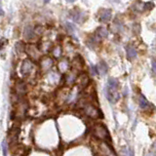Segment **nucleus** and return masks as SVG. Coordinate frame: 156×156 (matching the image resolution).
I'll return each mask as SVG.
<instances>
[{"label": "nucleus", "instance_id": "16", "mask_svg": "<svg viewBox=\"0 0 156 156\" xmlns=\"http://www.w3.org/2000/svg\"><path fill=\"white\" fill-rule=\"evenodd\" d=\"M148 105H149V103H148L147 99H145V97L140 95V108L145 109V108L148 107Z\"/></svg>", "mask_w": 156, "mask_h": 156}, {"label": "nucleus", "instance_id": "24", "mask_svg": "<svg viewBox=\"0 0 156 156\" xmlns=\"http://www.w3.org/2000/svg\"><path fill=\"white\" fill-rule=\"evenodd\" d=\"M49 1H50V0H44V2H45V3H48Z\"/></svg>", "mask_w": 156, "mask_h": 156}, {"label": "nucleus", "instance_id": "11", "mask_svg": "<svg viewBox=\"0 0 156 156\" xmlns=\"http://www.w3.org/2000/svg\"><path fill=\"white\" fill-rule=\"evenodd\" d=\"M96 133H97V135L100 136V137L103 138L108 137L107 131H106V129L103 127V126H98L96 129Z\"/></svg>", "mask_w": 156, "mask_h": 156}, {"label": "nucleus", "instance_id": "22", "mask_svg": "<svg viewBox=\"0 0 156 156\" xmlns=\"http://www.w3.org/2000/svg\"><path fill=\"white\" fill-rule=\"evenodd\" d=\"M152 68H153V71H154V72L156 73V61H155L152 63Z\"/></svg>", "mask_w": 156, "mask_h": 156}, {"label": "nucleus", "instance_id": "10", "mask_svg": "<svg viewBox=\"0 0 156 156\" xmlns=\"http://www.w3.org/2000/svg\"><path fill=\"white\" fill-rule=\"evenodd\" d=\"M71 66H72L73 70H75V71L80 70L81 68H83V61L77 57V58H75L73 60L72 63H71Z\"/></svg>", "mask_w": 156, "mask_h": 156}, {"label": "nucleus", "instance_id": "1", "mask_svg": "<svg viewBox=\"0 0 156 156\" xmlns=\"http://www.w3.org/2000/svg\"><path fill=\"white\" fill-rule=\"evenodd\" d=\"M36 70V66L32 60H24L21 66V73L24 76H29L33 71Z\"/></svg>", "mask_w": 156, "mask_h": 156}, {"label": "nucleus", "instance_id": "9", "mask_svg": "<svg viewBox=\"0 0 156 156\" xmlns=\"http://www.w3.org/2000/svg\"><path fill=\"white\" fill-rule=\"evenodd\" d=\"M126 52H127V58H128V60L132 61V60H134V59L137 58V55H138L137 50H136V49L134 48L133 46L129 45V46L126 47Z\"/></svg>", "mask_w": 156, "mask_h": 156}, {"label": "nucleus", "instance_id": "7", "mask_svg": "<svg viewBox=\"0 0 156 156\" xmlns=\"http://www.w3.org/2000/svg\"><path fill=\"white\" fill-rule=\"evenodd\" d=\"M69 66H70V63H69V61L68 60H66V59H63V60H61L59 61L58 63V68L59 70L61 71V72H66V71H68L69 69Z\"/></svg>", "mask_w": 156, "mask_h": 156}, {"label": "nucleus", "instance_id": "17", "mask_svg": "<svg viewBox=\"0 0 156 156\" xmlns=\"http://www.w3.org/2000/svg\"><path fill=\"white\" fill-rule=\"evenodd\" d=\"M98 44H99V37L97 35L92 36V37H90V38H89L88 45L90 47H93V45L96 47V46H98Z\"/></svg>", "mask_w": 156, "mask_h": 156}, {"label": "nucleus", "instance_id": "20", "mask_svg": "<svg viewBox=\"0 0 156 156\" xmlns=\"http://www.w3.org/2000/svg\"><path fill=\"white\" fill-rule=\"evenodd\" d=\"M66 28H68V31H69L70 33H73L74 32V26L71 24H66Z\"/></svg>", "mask_w": 156, "mask_h": 156}, {"label": "nucleus", "instance_id": "4", "mask_svg": "<svg viewBox=\"0 0 156 156\" xmlns=\"http://www.w3.org/2000/svg\"><path fill=\"white\" fill-rule=\"evenodd\" d=\"M53 64L54 61L50 57H44L39 61V66H40V69L42 71H49L52 68Z\"/></svg>", "mask_w": 156, "mask_h": 156}, {"label": "nucleus", "instance_id": "12", "mask_svg": "<svg viewBox=\"0 0 156 156\" xmlns=\"http://www.w3.org/2000/svg\"><path fill=\"white\" fill-rule=\"evenodd\" d=\"M97 68H98L99 73L101 74V75H105V74L107 72V70H108V66H107V64L105 63V61H101Z\"/></svg>", "mask_w": 156, "mask_h": 156}, {"label": "nucleus", "instance_id": "19", "mask_svg": "<svg viewBox=\"0 0 156 156\" xmlns=\"http://www.w3.org/2000/svg\"><path fill=\"white\" fill-rule=\"evenodd\" d=\"M107 85L113 86V87H118V81L116 80L115 78L110 77V78H108V80H107Z\"/></svg>", "mask_w": 156, "mask_h": 156}, {"label": "nucleus", "instance_id": "5", "mask_svg": "<svg viewBox=\"0 0 156 156\" xmlns=\"http://www.w3.org/2000/svg\"><path fill=\"white\" fill-rule=\"evenodd\" d=\"M70 16L74 22L76 23H82L85 19V15L84 13H82L81 11H79L78 9H74L73 11L70 12Z\"/></svg>", "mask_w": 156, "mask_h": 156}, {"label": "nucleus", "instance_id": "2", "mask_svg": "<svg viewBox=\"0 0 156 156\" xmlns=\"http://www.w3.org/2000/svg\"><path fill=\"white\" fill-rule=\"evenodd\" d=\"M26 54L30 57L32 61H38L40 59V48L37 47L34 44H28V46L26 47Z\"/></svg>", "mask_w": 156, "mask_h": 156}, {"label": "nucleus", "instance_id": "8", "mask_svg": "<svg viewBox=\"0 0 156 156\" xmlns=\"http://www.w3.org/2000/svg\"><path fill=\"white\" fill-rule=\"evenodd\" d=\"M76 81H77V84L79 87H85L87 85L88 81H89V78H88V75L86 73H81L80 75L76 78Z\"/></svg>", "mask_w": 156, "mask_h": 156}, {"label": "nucleus", "instance_id": "13", "mask_svg": "<svg viewBox=\"0 0 156 156\" xmlns=\"http://www.w3.org/2000/svg\"><path fill=\"white\" fill-rule=\"evenodd\" d=\"M35 31H34L33 28H31L30 26H28L26 29H24V37L26 39H30V38H33L35 36Z\"/></svg>", "mask_w": 156, "mask_h": 156}, {"label": "nucleus", "instance_id": "15", "mask_svg": "<svg viewBox=\"0 0 156 156\" xmlns=\"http://www.w3.org/2000/svg\"><path fill=\"white\" fill-rule=\"evenodd\" d=\"M61 54H63V48L61 46H55L52 50V55L55 58H60Z\"/></svg>", "mask_w": 156, "mask_h": 156}, {"label": "nucleus", "instance_id": "6", "mask_svg": "<svg viewBox=\"0 0 156 156\" xmlns=\"http://www.w3.org/2000/svg\"><path fill=\"white\" fill-rule=\"evenodd\" d=\"M111 17H112V14H111V10L108 9H103L101 11L100 14V21L101 23H108V22L111 20Z\"/></svg>", "mask_w": 156, "mask_h": 156}, {"label": "nucleus", "instance_id": "23", "mask_svg": "<svg viewBox=\"0 0 156 156\" xmlns=\"http://www.w3.org/2000/svg\"><path fill=\"white\" fill-rule=\"evenodd\" d=\"M66 1H68V2H74L75 0H66Z\"/></svg>", "mask_w": 156, "mask_h": 156}, {"label": "nucleus", "instance_id": "14", "mask_svg": "<svg viewBox=\"0 0 156 156\" xmlns=\"http://www.w3.org/2000/svg\"><path fill=\"white\" fill-rule=\"evenodd\" d=\"M96 35L99 37V38H105L108 35V30L105 28H98V30L96 32Z\"/></svg>", "mask_w": 156, "mask_h": 156}, {"label": "nucleus", "instance_id": "18", "mask_svg": "<svg viewBox=\"0 0 156 156\" xmlns=\"http://www.w3.org/2000/svg\"><path fill=\"white\" fill-rule=\"evenodd\" d=\"M2 151H3V156H7L8 155V143H7L6 140H3L2 142Z\"/></svg>", "mask_w": 156, "mask_h": 156}, {"label": "nucleus", "instance_id": "21", "mask_svg": "<svg viewBox=\"0 0 156 156\" xmlns=\"http://www.w3.org/2000/svg\"><path fill=\"white\" fill-rule=\"evenodd\" d=\"M125 152H126V156H134V151L131 149V148L125 149Z\"/></svg>", "mask_w": 156, "mask_h": 156}, {"label": "nucleus", "instance_id": "3", "mask_svg": "<svg viewBox=\"0 0 156 156\" xmlns=\"http://www.w3.org/2000/svg\"><path fill=\"white\" fill-rule=\"evenodd\" d=\"M118 87H113V86L107 85V87L105 89V95L107 100L110 101L111 103H114L118 101L119 99V94L117 91Z\"/></svg>", "mask_w": 156, "mask_h": 156}]
</instances>
